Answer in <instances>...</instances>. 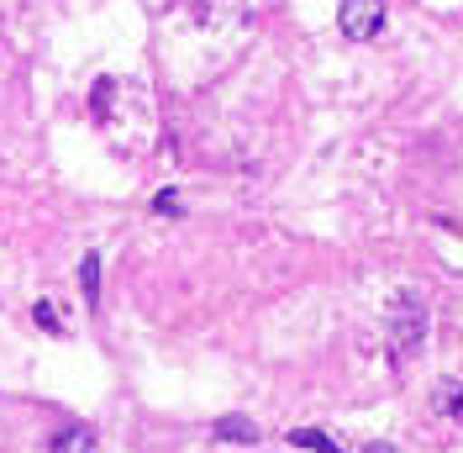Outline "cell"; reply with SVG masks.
<instances>
[{"label":"cell","mask_w":463,"mask_h":453,"mask_svg":"<svg viewBox=\"0 0 463 453\" xmlns=\"http://www.w3.org/2000/svg\"><path fill=\"white\" fill-rule=\"evenodd\" d=\"M153 211H164V217H174V211H179V196H174V190H164V196L153 200Z\"/></svg>","instance_id":"9"},{"label":"cell","mask_w":463,"mask_h":453,"mask_svg":"<svg viewBox=\"0 0 463 453\" xmlns=\"http://www.w3.org/2000/svg\"><path fill=\"white\" fill-rule=\"evenodd\" d=\"M216 438H222V443H253L259 427L248 422V417H222V422H216Z\"/></svg>","instance_id":"5"},{"label":"cell","mask_w":463,"mask_h":453,"mask_svg":"<svg viewBox=\"0 0 463 453\" xmlns=\"http://www.w3.org/2000/svg\"><path fill=\"white\" fill-rule=\"evenodd\" d=\"M421 338H427V312L416 295H401V306L390 312V342H395V353H416Z\"/></svg>","instance_id":"2"},{"label":"cell","mask_w":463,"mask_h":453,"mask_svg":"<svg viewBox=\"0 0 463 453\" xmlns=\"http://www.w3.org/2000/svg\"><path fill=\"white\" fill-rule=\"evenodd\" d=\"M80 284H85V306L95 312L100 306V258L85 254V264H80Z\"/></svg>","instance_id":"6"},{"label":"cell","mask_w":463,"mask_h":453,"mask_svg":"<svg viewBox=\"0 0 463 453\" xmlns=\"http://www.w3.org/2000/svg\"><path fill=\"white\" fill-rule=\"evenodd\" d=\"M437 411H448V417L463 422V385L458 380H442V385H437Z\"/></svg>","instance_id":"7"},{"label":"cell","mask_w":463,"mask_h":453,"mask_svg":"<svg viewBox=\"0 0 463 453\" xmlns=\"http://www.w3.org/2000/svg\"><path fill=\"white\" fill-rule=\"evenodd\" d=\"M53 453H95V432L90 427H63L53 438Z\"/></svg>","instance_id":"3"},{"label":"cell","mask_w":463,"mask_h":453,"mask_svg":"<svg viewBox=\"0 0 463 453\" xmlns=\"http://www.w3.org/2000/svg\"><path fill=\"white\" fill-rule=\"evenodd\" d=\"M337 27H343L347 43H374L384 32V0H343Z\"/></svg>","instance_id":"1"},{"label":"cell","mask_w":463,"mask_h":453,"mask_svg":"<svg viewBox=\"0 0 463 453\" xmlns=\"http://www.w3.org/2000/svg\"><path fill=\"white\" fill-rule=\"evenodd\" d=\"M289 443H295V448H311V453H347V448H337L326 432H317V427H295V432H289Z\"/></svg>","instance_id":"4"},{"label":"cell","mask_w":463,"mask_h":453,"mask_svg":"<svg viewBox=\"0 0 463 453\" xmlns=\"http://www.w3.org/2000/svg\"><path fill=\"white\" fill-rule=\"evenodd\" d=\"M37 327H43V333H63L58 316H53V301H37Z\"/></svg>","instance_id":"8"}]
</instances>
